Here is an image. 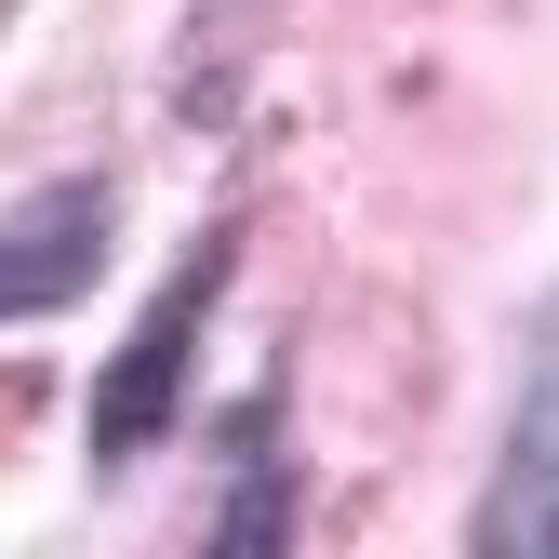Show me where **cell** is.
<instances>
[{
  "mask_svg": "<svg viewBox=\"0 0 559 559\" xmlns=\"http://www.w3.org/2000/svg\"><path fill=\"white\" fill-rule=\"evenodd\" d=\"M479 559H559V294L520 333V413L479 493Z\"/></svg>",
  "mask_w": 559,
  "mask_h": 559,
  "instance_id": "obj_2",
  "label": "cell"
},
{
  "mask_svg": "<svg viewBox=\"0 0 559 559\" xmlns=\"http://www.w3.org/2000/svg\"><path fill=\"white\" fill-rule=\"evenodd\" d=\"M227 266H240V240L200 227V240L174 253V280L147 294V320L120 333V360L94 373V466H133V453L174 440V413H187V360H200V320H214Z\"/></svg>",
  "mask_w": 559,
  "mask_h": 559,
  "instance_id": "obj_1",
  "label": "cell"
},
{
  "mask_svg": "<svg viewBox=\"0 0 559 559\" xmlns=\"http://www.w3.org/2000/svg\"><path fill=\"white\" fill-rule=\"evenodd\" d=\"M120 240V187L107 174H53L0 214V320H53L94 294V266Z\"/></svg>",
  "mask_w": 559,
  "mask_h": 559,
  "instance_id": "obj_3",
  "label": "cell"
},
{
  "mask_svg": "<svg viewBox=\"0 0 559 559\" xmlns=\"http://www.w3.org/2000/svg\"><path fill=\"white\" fill-rule=\"evenodd\" d=\"M240 493H227V520H214V546H200V559H280V546H294V466H280L266 453V413H240Z\"/></svg>",
  "mask_w": 559,
  "mask_h": 559,
  "instance_id": "obj_4",
  "label": "cell"
}]
</instances>
